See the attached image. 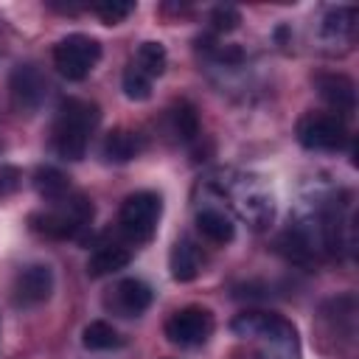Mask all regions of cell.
<instances>
[{"instance_id":"1","label":"cell","mask_w":359,"mask_h":359,"mask_svg":"<svg viewBox=\"0 0 359 359\" xmlns=\"http://www.w3.org/2000/svg\"><path fill=\"white\" fill-rule=\"evenodd\" d=\"M230 331L255 345L258 359H300L297 328L275 311H241L230 323Z\"/></svg>"},{"instance_id":"2","label":"cell","mask_w":359,"mask_h":359,"mask_svg":"<svg viewBox=\"0 0 359 359\" xmlns=\"http://www.w3.org/2000/svg\"><path fill=\"white\" fill-rule=\"evenodd\" d=\"M98 121H101L98 104H93L87 98H65L59 104L53 132H50L53 151L70 163L81 160L87 154V146H90V137H93Z\"/></svg>"},{"instance_id":"3","label":"cell","mask_w":359,"mask_h":359,"mask_svg":"<svg viewBox=\"0 0 359 359\" xmlns=\"http://www.w3.org/2000/svg\"><path fill=\"white\" fill-rule=\"evenodd\" d=\"M93 213V202L84 194L70 191L62 199L48 202L45 210H36L31 216V227L45 238H76L84 227H90Z\"/></svg>"},{"instance_id":"4","label":"cell","mask_w":359,"mask_h":359,"mask_svg":"<svg viewBox=\"0 0 359 359\" xmlns=\"http://www.w3.org/2000/svg\"><path fill=\"white\" fill-rule=\"evenodd\" d=\"M163 213V199L154 191H135L123 199L118 210V236L123 244H146L157 233V222Z\"/></svg>"},{"instance_id":"5","label":"cell","mask_w":359,"mask_h":359,"mask_svg":"<svg viewBox=\"0 0 359 359\" xmlns=\"http://www.w3.org/2000/svg\"><path fill=\"white\" fill-rule=\"evenodd\" d=\"M101 59V42L87 34H67L53 45V67L67 81H81Z\"/></svg>"},{"instance_id":"6","label":"cell","mask_w":359,"mask_h":359,"mask_svg":"<svg viewBox=\"0 0 359 359\" xmlns=\"http://www.w3.org/2000/svg\"><path fill=\"white\" fill-rule=\"evenodd\" d=\"M294 132H297V143L309 151H339L351 140L345 121L334 112H306L297 121Z\"/></svg>"},{"instance_id":"7","label":"cell","mask_w":359,"mask_h":359,"mask_svg":"<svg viewBox=\"0 0 359 359\" xmlns=\"http://www.w3.org/2000/svg\"><path fill=\"white\" fill-rule=\"evenodd\" d=\"M213 328H216V320H213L210 309H205V306L177 309L165 320V325H163L168 342H174L180 348H199V345H205L210 339Z\"/></svg>"},{"instance_id":"8","label":"cell","mask_w":359,"mask_h":359,"mask_svg":"<svg viewBox=\"0 0 359 359\" xmlns=\"http://www.w3.org/2000/svg\"><path fill=\"white\" fill-rule=\"evenodd\" d=\"M222 194H227L233 199V205L238 208V213L252 224V227H264L272 222V194L252 177H238L236 182H230L227 188H222Z\"/></svg>"},{"instance_id":"9","label":"cell","mask_w":359,"mask_h":359,"mask_svg":"<svg viewBox=\"0 0 359 359\" xmlns=\"http://www.w3.org/2000/svg\"><path fill=\"white\" fill-rule=\"evenodd\" d=\"M53 286H56V278L48 264H39V261L25 264L11 280V300L20 309H34V306H42L45 300H50Z\"/></svg>"},{"instance_id":"10","label":"cell","mask_w":359,"mask_h":359,"mask_svg":"<svg viewBox=\"0 0 359 359\" xmlns=\"http://www.w3.org/2000/svg\"><path fill=\"white\" fill-rule=\"evenodd\" d=\"M154 300V292L149 289V283H143L140 278H123L118 280L107 297H104V306L107 311H112L115 317H140Z\"/></svg>"},{"instance_id":"11","label":"cell","mask_w":359,"mask_h":359,"mask_svg":"<svg viewBox=\"0 0 359 359\" xmlns=\"http://www.w3.org/2000/svg\"><path fill=\"white\" fill-rule=\"evenodd\" d=\"M317 93L331 107V112L339 115L342 121L353 115V109H356V87H353V81L348 76H342V73L317 76Z\"/></svg>"},{"instance_id":"12","label":"cell","mask_w":359,"mask_h":359,"mask_svg":"<svg viewBox=\"0 0 359 359\" xmlns=\"http://www.w3.org/2000/svg\"><path fill=\"white\" fill-rule=\"evenodd\" d=\"M8 90H11V101H14L17 109H34V107H39V101L45 98L48 81H45V76H42L34 65H20V67L11 73Z\"/></svg>"},{"instance_id":"13","label":"cell","mask_w":359,"mask_h":359,"mask_svg":"<svg viewBox=\"0 0 359 359\" xmlns=\"http://www.w3.org/2000/svg\"><path fill=\"white\" fill-rule=\"evenodd\" d=\"M132 261V247L123 241H104L98 244L87 258V275L90 278H107L123 269Z\"/></svg>"},{"instance_id":"14","label":"cell","mask_w":359,"mask_h":359,"mask_svg":"<svg viewBox=\"0 0 359 359\" xmlns=\"http://www.w3.org/2000/svg\"><path fill=\"white\" fill-rule=\"evenodd\" d=\"M202 264H205V258H202V250L196 241H191V238L174 241V247L168 252V269H171L174 280H180V283L194 280L202 272Z\"/></svg>"},{"instance_id":"15","label":"cell","mask_w":359,"mask_h":359,"mask_svg":"<svg viewBox=\"0 0 359 359\" xmlns=\"http://www.w3.org/2000/svg\"><path fill=\"white\" fill-rule=\"evenodd\" d=\"M196 230L210 244H230L236 238V224H233L230 213L216 205H205L196 210Z\"/></svg>"},{"instance_id":"16","label":"cell","mask_w":359,"mask_h":359,"mask_svg":"<svg viewBox=\"0 0 359 359\" xmlns=\"http://www.w3.org/2000/svg\"><path fill=\"white\" fill-rule=\"evenodd\" d=\"M146 140L140 132L132 129H112L101 143V157L107 163H129L143 151Z\"/></svg>"},{"instance_id":"17","label":"cell","mask_w":359,"mask_h":359,"mask_svg":"<svg viewBox=\"0 0 359 359\" xmlns=\"http://www.w3.org/2000/svg\"><path fill=\"white\" fill-rule=\"evenodd\" d=\"M137 73H143L146 79H157V76H163L165 73V65H168V53H165V48L160 45V42H143L137 50H135V56H132V62H129Z\"/></svg>"},{"instance_id":"18","label":"cell","mask_w":359,"mask_h":359,"mask_svg":"<svg viewBox=\"0 0 359 359\" xmlns=\"http://www.w3.org/2000/svg\"><path fill=\"white\" fill-rule=\"evenodd\" d=\"M34 188H36V194H39L45 202H56V199H62L65 194H70L67 177H65L59 168H53V165H45V168H39V171L34 174Z\"/></svg>"},{"instance_id":"19","label":"cell","mask_w":359,"mask_h":359,"mask_svg":"<svg viewBox=\"0 0 359 359\" xmlns=\"http://www.w3.org/2000/svg\"><path fill=\"white\" fill-rule=\"evenodd\" d=\"M81 345L87 351H112V348H121L123 345V337L104 320H93L84 334H81Z\"/></svg>"},{"instance_id":"20","label":"cell","mask_w":359,"mask_h":359,"mask_svg":"<svg viewBox=\"0 0 359 359\" xmlns=\"http://www.w3.org/2000/svg\"><path fill=\"white\" fill-rule=\"evenodd\" d=\"M353 17H356V8H351V6L331 8L323 20V34L328 39H348L353 34Z\"/></svg>"},{"instance_id":"21","label":"cell","mask_w":359,"mask_h":359,"mask_svg":"<svg viewBox=\"0 0 359 359\" xmlns=\"http://www.w3.org/2000/svg\"><path fill=\"white\" fill-rule=\"evenodd\" d=\"M171 126H174V135L182 137V140H194L199 135V118L194 112L191 104H177L171 109Z\"/></svg>"},{"instance_id":"22","label":"cell","mask_w":359,"mask_h":359,"mask_svg":"<svg viewBox=\"0 0 359 359\" xmlns=\"http://www.w3.org/2000/svg\"><path fill=\"white\" fill-rule=\"evenodd\" d=\"M90 11L104 25H118V22H123L135 11V3H126V0H101V3H93Z\"/></svg>"},{"instance_id":"23","label":"cell","mask_w":359,"mask_h":359,"mask_svg":"<svg viewBox=\"0 0 359 359\" xmlns=\"http://www.w3.org/2000/svg\"><path fill=\"white\" fill-rule=\"evenodd\" d=\"M121 84H123V95L132 98V101H146L151 95V79H146L143 73H137L132 65H126Z\"/></svg>"},{"instance_id":"24","label":"cell","mask_w":359,"mask_h":359,"mask_svg":"<svg viewBox=\"0 0 359 359\" xmlns=\"http://www.w3.org/2000/svg\"><path fill=\"white\" fill-rule=\"evenodd\" d=\"M210 22L216 31H233L238 22H241V14L233 8V6H219L213 14H210Z\"/></svg>"},{"instance_id":"25","label":"cell","mask_w":359,"mask_h":359,"mask_svg":"<svg viewBox=\"0 0 359 359\" xmlns=\"http://www.w3.org/2000/svg\"><path fill=\"white\" fill-rule=\"evenodd\" d=\"M17 177H20L17 168H3V171H0V196H6L8 191L17 188Z\"/></svg>"}]
</instances>
